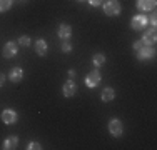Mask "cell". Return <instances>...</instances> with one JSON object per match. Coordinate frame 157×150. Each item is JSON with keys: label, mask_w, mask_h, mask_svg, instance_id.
<instances>
[{"label": "cell", "mask_w": 157, "mask_h": 150, "mask_svg": "<svg viewBox=\"0 0 157 150\" xmlns=\"http://www.w3.org/2000/svg\"><path fill=\"white\" fill-rule=\"evenodd\" d=\"M104 12L107 15H110V17H115V15L121 13V3L117 0H107L104 3Z\"/></svg>", "instance_id": "cell-1"}, {"label": "cell", "mask_w": 157, "mask_h": 150, "mask_svg": "<svg viewBox=\"0 0 157 150\" xmlns=\"http://www.w3.org/2000/svg\"><path fill=\"white\" fill-rule=\"evenodd\" d=\"M154 54H155V50H154V47H151V45H142V47L137 50V57H139L140 60H145V58H151V57H154Z\"/></svg>", "instance_id": "cell-2"}, {"label": "cell", "mask_w": 157, "mask_h": 150, "mask_svg": "<svg viewBox=\"0 0 157 150\" xmlns=\"http://www.w3.org/2000/svg\"><path fill=\"white\" fill-rule=\"evenodd\" d=\"M99 84H100L99 70H92V72L87 75V78H85V85H87V87H97Z\"/></svg>", "instance_id": "cell-3"}, {"label": "cell", "mask_w": 157, "mask_h": 150, "mask_svg": "<svg viewBox=\"0 0 157 150\" xmlns=\"http://www.w3.org/2000/svg\"><path fill=\"white\" fill-rule=\"evenodd\" d=\"M109 132L114 135V137H121V135H122V123H121V120H117V118H112L110 120Z\"/></svg>", "instance_id": "cell-4"}, {"label": "cell", "mask_w": 157, "mask_h": 150, "mask_svg": "<svg viewBox=\"0 0 157 150\" xmlns=\"http://www.w3.org/2000/svg\"><path fill=\"white\" fill-rule=\"evenodd\" d=\"M132 28L134 30H142L144 27H147V18L144 17V15H137V17L132 18Z\"/></svg>", "instance_id": "cell-5"}, {"label": "cell", "mask_w": 157, "mask_h": 150, "mask_svg": "<svg viewBox=\"0 0 157 150\" xmlns=\"http://www.w3.org/2000/svg\"><path fill=\"white\" fill-rule=\"evenodd\" d=\"M155 7V0H137V9L142 12H149V10H154Z\"/></svg>", "instance_id": "cell-6"}, {"label": "cell", "mask_w": 157, "mask_h": 150, "mask_svg": "<svg viewBox=\"0 0 157 150\" xmlns=\"http://www.w3.org/2000/svg\"><path fill=\"white\" fill-rule=\"evenodd\" d=\"M142 42H144L145 45H154V43H155V28H154V27L144 33V37H142Z\"/></svg>", "instance_id": "cell-7"}, {"label": "cell", "mask_w": 157, "mask_h": 150, "mask_svg": "<svg viewBox=\"0 0 157 150\" xmlns=\"http://www.w3.org/2000/svg\"><path fill=\"white\" fill-rule=\"evenodd\" d=\"M15 54H17V45L13 42H9L3 45V57L9 58V57H13Z\"/></svg>", "instance_id": "cell-8"}, {"label": "cell", "mask_w": 157, "mask_h": 150, "mask_svg": "<svg viewBox=\"0 0 157 150\" xmlns=\"http://www.w3.org/2000/svg\"><path fill=\"white\" fill-rule=\"evenodd\" d=\"M70 35H72V28H70V25L62 24L60 28H59V37H60L62 40H69Z\"/></svg>", "instance_id": "cell-9"}, {"label": "cell", "mask_w": 157, "mask_h": 150, "mask_svg": "<svg viewBox=\"0 0 157 150\" xmlns=\"http://www.w3.org/2000/svg\"><path fill=\"white\" fill-rule=\"evenodd\" d=\"M2 120L5 123H15L17 122V114L13 110H3L2 112Z\"/></svg>", "instance_id": "cell-10"}, {"label": "cell", "mask_w": 157, "mask_h": 150, "mask_svg": "<svg viewBox=\"0 0 157 150\" xmlns=\"http://www.w3.org/2000/svg\"><path fill=\"white\" fill-rule=\"evenodd\" d=\"M75 92H77V85L74 84V82H65V85H63V95L65 97H72V95H75Z\"/></svg>", "instance_id": "cell-11"}, {"label": "cell", "mask_w": 157, "mask_h": 150, "mask_svg": "<svg viewBox=\"0 0 157 150\" xmlns=\"http://www.w3.org/2000/svg\"><path fill=\"white\" fill-rule=\"evenodd\" d=\"M10 80L12 82H20L22 80V77H24V72H22V69H18V67H15V69H12L10 70Z\"/></svg>", "instance_id": "cell-12"}, {"label": "cell", "mask_w": 157, "mask_h": 150, "mask_svg": "<svg viewBox=\"0 0 157 150\" xmlns=\"http://www.w3.org/2000/svg\"><path fill=\"white\" fill-rule=\"evenodd\" d=\"M35 52L39 55H45L47 54V43H45V40H42V39H39L35 42Z\"/></svg>", "instance_id": "cell-13"}, {"label": "cell", "mask_w": 157, "mask_h": 150, "mask_svg": "<svg viewBox=\"0 0 157 150\" xmlns=\"http://www.w3.org/2000/svg\"><path fill=\"white\" fill-rule=\"evenodd\" d=\"M18 144V138L17 137H9L5 142H3V148L5 150H10V148H15Z\"/></svg>", "instance_id": "cell-14"}, {"label": "cell", "mask_w": 157, "mask_h": 150, "mask_svg": "<svg viewBox=\"0 0 157 150\" xmlns=\"http://www.w3.org/2000/svg\"><path fill=\"white\" fill-rule=\"evenodd\" d=\"M114 95H115V93H114V88H105V90H104V92H102V100H104V102H110V100L112 99H114Z\"/></svg>", "instance_id": "cell-15"}, {"label": "cell", "mask_w": 157, "mask_h": 150, "mask_svg": "<svg viewBox=\"0 0 157 150\" xmlns=\"http://www.w3.org/2000/svg\"><path fill=\"white\" fill-rule=\"evenodd\" d=\"M104 62H105V57H104L102 54H95V55H94V58H92V63H94V67L104 65Z\"/></svg>", "instance_id": "cell-16"}, {"label": "cell", "mask_w": 157, "mask_h": 150, "mask_svg": "<svg viewBox=\"0 0 157 150\" xmlns=\"http://www.w3.org/2000/svg\"><path fill=\"white\" fill-rule=\"evenodd\" d=\"M12 7V0H0V12H5Z\"/></svg>", "instance_id": "cell-17"}, {"label": "cell", "mask_w": 157, "mask_h": 150, "mask_svg": "<svg viewBox=\"0 0 157 150\" xmlns=\"http://www.w3.org/2000/svg\"><path fill=\"white\" fill-rule=\"evenodd\" d=\"M18 43H20L22 47H29V43H30V39H29L27 35H24V37H20V39H18Z\"/></svg>", "instance_id": "cell-18"}, {"label": "cell", "mask_w": 157, "mask_h": 150, "mask_svg": "<svg viewBox=\"0 0 157 150\" xmlns=\"http://www.w3.org/2000/svg\"><path fill=\"white\" fill-rule=\"evenodd\" d=\"M62 50H63V52H70V50H72V47H70V43L67 42V40H63V43H62Z\"/></svg>", "instance_id": "cell-19"}, {"label": "cell", "mask_w": 157, "mask_h": 150, "mask_svg": "<svg viewBox=\"0 0 157 150\" xmlns=\"http://www.w3.org/2000/svg\"><path fill=\"white\" fill-rule=\"evenodd\" d=\"M29 148L37 150V148H40V144H37V142H30V144H29Z\"/></svg>", "instance_id": "cell-20"}, {"label": "cell", "mask_w": 157, "mask_h": 150, "mask_svg": "<svg viewBox=\"0 0 157 150\" xmlns=\"http://www.w3.org/2000/svg\"><path fill=\"white\" fill-rule=\"evenodd\" d=\"M89 3H90V5H94V7H99L100 3H102V0H89Z\"/></svg>", "instance_id": "cell-21"}, {"label": "cell", "mask_w": 157, "mask_h": 150, "mask_svg": "<svg viewBox=\"0 0 157 150\" xmlns=\"http://www.w3.org/2000/svg\"><path fill=\"white\" fill-rule=\"evenodd\" d=\"M151 25H152V27H155V15H152V17H151Z\"/></svg>", "instance_id": "cell-22"}, {"label": "cell", "mask_w": 157, "mask_h": 150, "mask_svg": "<svg viewBox=\"0 0 157 150\" xmlns=\"http://www.w3.org/2000/svg\"><path fill=\"white\" fill-rule=\"evenodd\" d=\"M3 80H5V77H3V73H0V87L3 85Z\"/></svg>", "instance_id": "cell-23"}, {"label": "cell", "mask_w": 157, "mask_h": 150, "mask_svg": "<svg viewBox=\"0 0 157 150\" xmlns=\"http://www.w3.org/2000/svg\"><path fill=\"white\" fill-rule=\"evenodd\" d=\"M80 2H82V0H80Z\"/></svg>", "instance_id": "cell-24"}]
</instances>
